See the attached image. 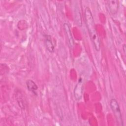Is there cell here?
Here are the masks:
<instances>
[{"label":"cell","mask_w":126,"mask_h":126,"mask_svg":"<svg viewBox=\"0 0 126 126\" xmlns=\"http://www.w3.org/2000/svg\"><path fill=\"white\" fill-rule=\"evenodd\" d=\"M44 42L47 50L50 53H53L55 51V47L53 44L51 37L50 35H44Z\"/></svg>","instance_id":"cell-6"},{"label":"cell","mask_w":126,"mask_h":126,"mask_svg":"<svg viewBox=\"0 0 126 126\" xmlns=\"http://www.w3.org/2000/svg\"><path fill=\"white\" fill-rule=\"evenodd\" d=\"M85 20L87 28L90 36L91 40L96 51H99L100 49V41L97 34L95 23L91 9L87 7L84 11Z\"/></svg>","instance_id":"cell-1"},{"label":"cell","mask_w":126,"mask_h":126,"mask_svg":"<svg viewBox=\"0 0 126 126\" xmlns=\"http://www.w3.org/2000/svg\"><path fill=\"white\" fill-rule=\"evenodd\" d=\"M110 106L116 119L118 125L120 126H123V121L122 113L121 111L119 104L117 100L115 98L111 99L110 101Z\"/></svg>","instance_id":"cell-2"},{"label":"cell","mask_w":126,"mask_h":126,"mask_svg":"<svg viewBox=\"0 0 126 126\" xmlns=\"http://www.w3.org/2000/svg\"><path fill=\"white\" fill-rule=\"evenodd\" d=\"M126 49V45L124 44L123 45V51H124L125 54H126V49Z\"/></svg>","instance_id":"cell-8"},{"label":"cell","mask_w":126,"mask_h":126,"mask_svg":"<svg viewBox=\"0 0 126 126\" xmlns=\"http://www.w3.org/2000/svg\"><path fill=\"white\" fill-rule=\"evenodd\" d=\"M83 79L81 78H80L74 90V96L76 100H79L81 99L83 95Z\"/></svg>","instance_id":"cell-3"},{"label":"cell","mask_w":126,"mask_h":126,"mask_svg":"<svg viewBox=\"0 0 126 126\" xmlns=\"http://www.w3.org/2000/svg\"><path fill=\"white\" fill-rule=\"evenodd\" d=\"M107 3L110 12L113 15L116 14L119 9V1L117 0H110L107 1Z\"/></svg>","instance_id":"cell-5"},{"label":"cell","mask_w":126,"mask_h":126,"mask_svg":"<svg viewBox=\"0 0 126 126\" xmlns=\"http://www.w3.org/2000/svg\"><path fill=\"white\" fill-rule=\"evenodd\" d=\"M26 85L29 91L36 94V91L38 89V86L33 80L31 79L28 80L26 82Z\"/></svg>","instance_id":"cell-7"},{"label":"cell","mask_w":126,"mask_h":126,"mask_svg":"<svg viewBox=\"0 0 126 126\" xmlns=\"http://www.w3.org/2000/svg\"><path fill=\"white\" fill-rule=\"evenodd\" d=\"M63 26L66 38L67 39L68 45L70 48H72L74 45V40L73 38V36L72 35L69 25L67 23H64L63 25Z\"/></svg>","instance_id":"cell-4"}]
</instances>
